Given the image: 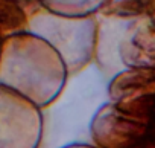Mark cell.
I'll list each match as a JSON object with an SVG mask.
<instances>
[{
    "label": "cell",
    "mask_w": 155,
    "mask_h": 148,
    "mask_svg": "<svg viewBox=\"0 0 155 148\" xmlns=\"http://www.w3.org/2000/svg\"><path fill=\"white\" fill-rule=\"evenodd\" d=\"M65 73L58 52L40 37L23 32L0 44V86L38 108L56 99L64 87Z\"/></svg>",
    "instance_id": "cell-1"
},
{
    "label": "cell",
    "mask_w": 155,
    "mask_h": 148,
    "mask_svg": "<svg viewBox=\"0 0 155 148\" xmlns=\"http://www.w3.org/2000/svg\"><path fill=\"white\" fill-rule=\"evenodd\" d=\"M28 32L44 37L58 52L67 72L79 70L91 57L94 22L85 19H70L38 11L28 26Z\"/></svg>",
    "instance_id": "cell-2"
},
{
    "label": "cell",
    "mask_w": 155,
    "mask_h": 148,
    "mask_svg": "<svg viewBox=\"0 0 155 148\" xmlns=\"http://www.w3.org/2000/svg\"><path fill=\"white\" fill-rule=\"evenodd\" d=\"M41 134L40 108L0 86V148H38Z\"/></svg>",
    "instance_id": "cell-3"
},
{
    "label": "cell",
    "mask_w": 155,
    "mask_h": 148,
    "mask_svg": "<svg viewBox=\"0 0 155 148\" xmlns=\"http://www.w3.org/2000/svg\"><path fill=\"white\" fill-rule=\"evenodd\" d=\"M108 90L111 104L144 121L155 142V70L128 69L120 72Z\"/></svg>",
    "instance_id": "cell-4"
},
{
    "label": "cell",
    "mask_w": 155,
    "mask_h": 148,
    "mask_svg": "<svg viewBox=\"0 0 155 148\" xmlns=\"http://www.w3.org/2000/svg\"><path fill=\"white\" fill-rule=\"evenodd\" d=\"M91 137L96 148H155L146 122L114 104H107L96 113Z\"/></svg>",
    "instance_id": "cell-5"
},
{
    "label": "cell",
    "mask_w": 155,
    "mask_h": 148,
    "mask_svg": "<svg viewBox=\"0 0 155 148\" xmlns=\"http://www.w3.org/2000/svg\"><path fill=\"white\" fill-rule=\"evenodd\" d=\"M119 50L128 69L155 70V28L150 22L137 23L135 32L120 41Z\"/></svg>",
    "instance_id": "cell-6"
},
{
    "label": "cell",
    "mask_w": 155,
    "mask_h": 148,
    "mask_svg": "<svg viewBox=\"0 0 155 148\" xmlns=\"http://www.w3.org/2000/svg\"><path fill=\"white\" fill-rule=\"evenodd\" d=\"M108 0H40L43 8L53 14H61V17L82 19L101 8Z\"/></svg>",
    "instance_id": "cell-7"
},
{
    "label": "cell",
    "mask_w": 155,
    "mask_h": 148,
    "mask_svg": "<svg viewBox=\"0 0 155 148\" xmlns=\"http://www.w3.org/2000/svg\"><path fill=\"white\" fill-rule=\"evenodd\" d=\"M29 15L14 0H0V37L28 32Z\"/></svg>",
    "instance_id": "cell-8"
},
{
    "label": "cell",
    "mask_w": 155,
    "mask_h": 148,
    "mask_svg": "<svg viewBox=\"0 0 155 148\" xmlns=\"http://www.w3.org/2000/svg\"><path fill=\"white\" fill-rule=\"evenodd\" d=\"M147 20L150 22V25L155 28V0H152V5H150V9H149V14H147Z\"/></svg>",
    "instance_id": "cell-9"
},
{
    "label": "cell",
    "mask_w": 155,
    "mask_h": 148,
    "mask_svg": "<svg viewBox=\"0 0 155 148\" xmlns=\"http://www.w3.org/2000/svg\"><path fill=\"white\" fill-rule=\"evenodd\" d=\"M64 148H96L94 145H85V143H73V145H68V146H64Z\"/></svg>",
    "instance_id": "cell-10"
},
{
    "label": "cell",
    "mask_w": 155,
    "mask_h": 148,
    "mask_svg": "<svg viewBox=\"0 0 155 148\" xmlns=\"http://www.w3.org/2000/svg\"><path fill=\"white\" fill-rule=\"evenodd\" d=\"M0 44H2V37H0Z\"/></svg>",
    "instance_id": "cell-11"
}]
</instances>
